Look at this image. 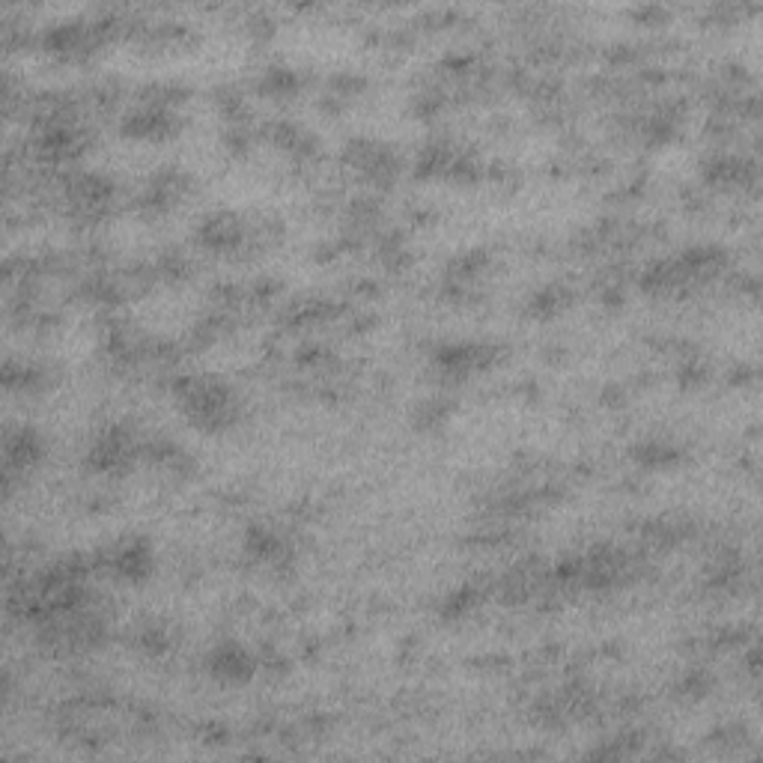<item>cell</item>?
I'll list each match as a JSON object with an SVG mask.
<instances>
[{
    "label": "cell",
    "mask_w": 763,
    "mask_h": 763,
    "mask_svg": "<svg viewBox=\"0 0 763 763\" xmlns=\"http://www.w3.org/2000/svg\"><path fill=\"white\" fill-rule=\"evenodd\" d=\"M200 242L215 251H233L245 242V224L233 212H212L200 227Z\"/></svg>",
    "instance_id": "5b68a950"
},
{
    "label": "cell",
    "mask_w": 763,
    "mask_h": 763,
    "mask_svg": "<svg viewBox=\"0 0 763 763\" xmlns=\"http://www.w3.org/2000/svg\"><path fill=\"white\" fill-rule=\"evenodd\" d=\"M263 87L272 93V96H290L299 90V78L293 69H269L266 78H263Z\"/></svg>",
    "instance_id": "30bf717a"
},
{
    "label": "cell",
    "mask_w": 763,
    "mask_h": 763,
    "mask_svg": "<svg viewBox=\"0 0 763 763\" xmlns=\"http://www.w3.org/2000/svg\"><path fill=\"white\" fill-rule=\"evenodd\" d=\"M448 415H451V403H448V400H430V403H424V406H421L418 427H424V430H436V427H442V424L448 421Z\"/></svg>",
    "instance_id": "8fae6325"
},
{
    "label": "cell",
    "mask_w": 763,
    "mask_h": 763,
    "mask_svg": "<svg viewBox=\"0 0 763 763\" xmlns=\"http://www.w3.org/2000/svg\"><path fill=\"white\" fill-rule=\"evenodd\" d=\"M185 188H188V179H185L182 173L164 170V173H158L153 182H150V188H147V194H144V206H147L150 212H164V209H170L176 200H182Z\"/></svg>",
    "instance_id": "8992f818"
},
{
    "label": "cell",
    "mask_w": 763,
    "mask_h": 763,
    "mask_svg": "<svg viewBox=\"0 0 763 763\" xmlns=\"http://www.w3.org/2000/svg\"><path fill=\"white\" fill-rule=\"evenodd\" d=\"M206 668H209V674H212L215 680H221V683H245V680L254 677L257 662H254V656H251L245 647H239L236 641H224V644H218V647L209 653Z\"/></svg>",
    "instance_id": "277c9868"
},
{
    "label": "cell",
    "mask_w": 763,
    "mask_h": 763,
    "mask_svg": "<svg viewBox=\"0 0 763 763\" xmlns=\"http://www.w3.org/2000/svg\"><path fill=\"white\" fill-rule=\"evenodd\" d=\"M567 293L561 290V287H546V290H540L537 296H534V302H531V307L537 310V313H558L561 307L567 305Z\"/></svg>",
    "instance_id": "5bb4252c"
},
{
    "label": "cell",
    "mask_w": 763,
    "mask_h": 763,
    "mask_svg": "<svg viewBox=\"0 0 763 763\" xmlns=\"http://www.w3.org/2000/svg\"><path fill=\"white\" fill-rule=\"evenodd\" d=\"M42 439L39 433H33L30 427L18 430L15 436L6 439V468H15V471H27L30 465H36L42 459Z\"/></svg>",
    "instance_id": "52a82bcc"
},
{
    "label": "cell",
    "mask_w": 763,
    "mask_h": 763,
    "mask_svg": "<svg viewBox=\"0 0 763 763\" xmlns=\"http://www.w3.org/2000/svg\"><path fill=\"white\" fill-rule=\"evenodd\" d=\"M632 457L638 459L644 468H665V465L677 462L680 454H677V448H671L668 442H641V445L632 451Z\"/></svg>",
    "instance_id": "9c48e42d"
},
{
    "label": "cell",
    "mask_w": 763,
    "mask_h": 763,
    "mask_svg": "<svg viewBox=\"0 0 763 763\" xmlns=\"http://www.w3.org/2000/svg\"><path fill=\"white\" fill-rule=\"evenodd\" d=\"M138 644L147 653H164L170 647V632L164 626H158V623H147L141 629V635H138Z\"/></svg>",
    "instance_id": "4fadbf2b"
},
{
    "label": "cell",
    "mask_w": 763,
    "mask_h": 763,
    "mask_svg": "<svg viewBox=\"0 0 763 763\" xmlns=\"http://www.w3.org/2000/svg\"><path fill=\"white\" fill-rule=\"evenodd\" d=\"M138 442L126 427H108L96 436L93 448H90V468L102 471V474H123L132 468V462L138 457Z\"/></svg>",
    "instance_id": "7a4b0ae2"
},
{
    "label": "cell",
    "mask_w": 763,
    "mask_h": 763,
    "mask_svg": "<svg viewBox=\"0 0 763 763\" xmlns=\"http://www.w3.org/2000/svg\"><path fill=\"white\" fill-rule=\"evenodd\" d=\"M245 552L263 564H272V561H284L287 558V543L278 531L266 528V525H254L248 528L245 534Z\"/></svg>",
    "instance_id": "ba28073f"
},
{
    "label": "cell",
    "mask_w": 763,
    "mask_h": 763,
    "mask_svg": "<svg viewBox=\"0 0 763 763\" xmlns=\"http://www.w3.org/2000/svg\"><path fill=\"white\" fill-rule=\"evenodd\" d=\"M176 400L182 406V412L188 415L191 424H197L200 430H224L239 418V406L233 391L221 382V379H209V376H188L176 382Z\"/></svg>",
    "instance_id": "6da1fadb"
},
{
    "label": "cell",
    "mask_w": 763,
    "mask_h": 763,
    "mask_svg": "<svg viewBox=\"0 0 763 763\" xmlns=\"http://www.w3.org/2000/svg\"><path fill=\"white\" fill-rule=\"evenodd\" d=\"M102 564H105L114 576H120V579H126V582H144V579L150 576V570H153V549H150V543L141 540V537L123 540V543H117L114 549H108V552L102 555Z\"/></svg>",
    "instance_id": "3957f363"
},
{
    "label": "cell",
    "mask_w": 763,
    "mask_h": 763,
    "mask_svg": "<svg viewBox=\"0 0 763 763\" xmlns=\"http://www.w3.org/2000/svg\"><path fill=\"white\" fill-rule=\"evenodd\" d=\"M477 600H480V591L477 588H459L457 594H451L448 600H445V617H465L468 611L477 606Z\"/></svg>",
    "instance_id": "7c38bea8"
}]
</instances>
